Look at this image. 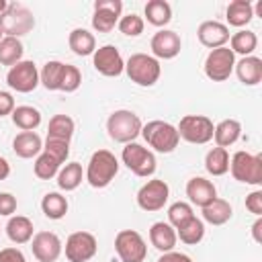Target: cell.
Segmentation results:
<instances>
[{"mask_svg":"<svg viewBox=\"0 0 262 262\" xmlns=\"http://www.w3.org/2000/svg\"><path fill=\"white\" fill-rule=\"evenodd\" d=\"M10 174V164L6 162V158L0 156V180H6Z\"/></svg>","mask_w":262,"mask_h":262,"instance_id":"48","label":"cell"},{"mask_svg":"<svg viewBox=\"0 0 262 262\" xmlns=\"http://www.w3.org/2000/svg\"><path fill=\"white\" fill-rule=\"evenodd\" d=\"M94 70L106 78H117L125 70V61L115 45H102L92 53Z\"/></svg>","mask_w":262,"mask_h":262,"instance_id":"14","label":"cell"},{"mask_svg":"<svg viewBox=\"0 0 262 262\" xmlns=\"http://www.w3.org/2000/svg\"><path fill=\"white\" fill-rule=\"evenodd\" d=\"M235 66V55L229 47H217L211 49V53L205 59V74L213 82H225Z\"/></svg>","mask_w":262,"mask_h":262,"instance_id":"10","label":"cell"},{"mask_svg":"<svg viewBox=\"0 0 262 262\" xmlns=\"http://www.w3.org/2000/svg\"><path fill=\"white\" fill-rule=\"evenodd\" d=\"M41 211L45 213L47 219L57 221V219L66 217V213H68V201L59 192H47L43 196V201H41Z\"/></svg>","mask_w":262,"mask_h":262,"instance_id":"32","label":"cell"},{"mask_svg":"<svg viewBox=\"0 0 262 262\" xmlns=\"http://www.w3.org/2000/svg\"><path fill=\"white\" fill-rule=\"evenodd\" d=\"M98 250L96 237L90 231H74L66 239V258L70 262H88Z\"/></svg>","mask_w":262,"mask_h":262,"instance_id":"13","label":"cell"},{"mask_svg":"<svg viewBox=\"0 0 262 262\" xmlns=\"http://www.w3.org/2000/svg\"><path fill=\"white\" fill-rule=\"evenodd\" d=\"M68 45L76 55H90L96 51V39L86 29H74L68 37Z\"/></svg>","mask_w":262,"mask_h":262,"instance_id":"26","label":"cell"},{"mask_svg":"<svg viewBox=\"0 0 262 262\" xmlns=\"http://www.w3.org/2000/svg\"><path fill=\"white\" fill-rule=\"evenodd\" d=\"M260 229H262V219L258 217V219H256V223L252 225V235H254V239H256L258 244L262 242V235H260Z\"/></svg>","mask_w":262,"mask_h":262,"instance_id":"49","label":"cell"},{"mask_svg":"<svg viewBox=\"0 0 262 262\" xmlns=\"http://www.w3.org/2000/svg\"><path fill=\"white\" fill-rule=\"evenodd\" d=\"M158 262H192L186 254H182V252H164L160 258H158Z\"/></svg>","mask_w":262,"mask_h":262,"instance_id":"47","label":"cell"},{"mask_svg":"<svg viewBox=\"0 0 262 262\" xmlns=\"http://www.w3.org/2000/svg\"><path fill=\"white\" fill-rule=\"evenodd\" d=\"M35 27L33 12L23 4H8L6 10L0 14V31L6 33V37H20L31 33Z\"/></svg>","mask_w":262,"mask_h":262,"instance_id":"5","label":"cell"},{"mask_svg":"<svg viewBox=\"0 0 262 262\" xmlns=\"http://www.w3.org/2000/svg\"><path fill=\"white\" fill-rule=\"evenodd\" d=\"M43 151L53 156L59 164H63L70 156V141H61V139H53V137H47L45 139V145H43Z\"/></svg>","mask_w":262,"mask_h":262,"instance_id":"42","label":"cell"},{"mask_svg":"<svg viewBox=\"0 0 262 262\" xmlns=\"http://www.w3.org/2000/svg\"><path fill=\"white\" fill-rule=\"evenodd\" d=\"M256 45H258V37L254 31H248V29H242L229 37V49L233 51V55L239 53V55L248 57L254 53Z\"/></svg>","mask_w":262,"mask_h":262,"instance_id":"28","label":"cell"},{"mask_svg":"<svg viewBox=\"0 0 262 262\" xmlns=\"http://www.w3.org/2000/svg\"><path fill=\"white\" fill-rule=\"evenodd\" d=\"M0 262H27V258L18 248H4L0 250Z\"/></svg>","mask_w":262,"mask_h":262,"instance_id":"45","label":"cell"},{"mask_svg":"<svg viewBox=\"0 0 262 262\" xmlns=\"http://www.w3.org/2000/svg\"><path fill=\"white\" fill-rule=\"evenodd\" d=\"M115 252L121 262H143L147 256V246L139 231L121 229L115 237Z\"/></svg>","mask_w":262,"mask_h":262,"instance_id":"9","label":"cell"},{"mask_svg":"<svg viewBox=\"0 0 262 262\" xmlns=\"http://www.w3.org/2000/svg\"><path fill=\"white\" fill-rule=\"evenodd\" d=\"M31 250L39 262H55L61 254V239L53 231H39L33 235Z\"/></svg>","mask_w":262,"mask_h":262,"instance_id":"16","label":"cell"},{"mask_svg":"<svg viewBox=\"0 0 262 262\" xmlns=\"http://www.w3.org/2000/svg\"><path fill=\"white\" fill-rule=\"evenodd\" d=\"M6 82L16 92H23V94L33 92L39 86V70H37V66L33 61L23 59V61H18L16 66H12L8 70Z\"/></svg>","mask_w":262,"mask_h":262,"instance_id":"12","label":"cell"},{"mask_svg":"<svg viewBox=\"0 0 262 262\" xmlns=\"http://www.w3.org/2000/svg\"><path fill=\"white\" fill-rule=\"evenodd\" d=\"M168 196H170V186L160 180V178H151L147 180L139 192H137V205L147 211V213H154V211H160L164 209V205L168 203Z\"/></svg>","mask_w":262,"mask_h":262,"instance_id":"11","label":"cell"},{"mask_svg":"<svg viewBox=\"0 0 262 262\" xmlns=\"http://www.w3.org/2000/svg\"><path fill=\"white\" fill-rule=\"evenodd\" d=\"M0 41H2V31H0Z\"/></svg>","mask_w":262,"mask_h":262,"instance_id":"51","label":"cell"},{"mask_svg":"<svg viewBox=\"0 0 262 262\" xmlns=\"http://www.w3.org/2000/svg\"><path fill=\"white\" fill-rule=\"evenodd\" d=\"M190 217H194L192 207H190L188 203H184V201L172 203L170 209H168V223H170L174 229H178V227H180L182 223H186Z\"/></svg>","mask_w":262,"mask_h":262,"instance_id":"39","label":"cell"},{"mask_svg":"<svg viewBox=\"0 0 262 262\" xmlns=\"http://www.w3.org/2000/svg\"><path fill=\"white\" fill-rule=\"evenodd\" d=\"M239 135H242V125L235 119H225L219 125H215V129H213V137H215L217 147L233 145L239 139Z\"/></svg>","mask_w":262,"mask_h":262,"instance_id":"24","label":"cell"},{"mask_svg":"<svg viewBox=\"0 0 262 262\" xmlns=\"http://www.w3.org/2000/svg\"><path fill=\"white\" fill-rule=\"evenodd\" d=\"M121 10H123L121 0H96L94 2V16H92L94 31L111 33L121 18Z\"/></svg>","mask_w":262,"mask_h":262,"instance_id":"15","label":"cell"},{"mask_svg":"<svg viewBox=\"0 0 262 262\" xmlns=\"http://www.w3.org/2000/svg\"><path fill=\"white\" fill-rule=\"evenodd\" d=\"M119 172V160L108 149H98L92 154L88 168H86V180L92 188H104L111 184V180Z\"/></svg>","mask_w":262,"mask_h":262,"instance_id":"1","label":"cell"},{"mask_svg":"<svg viewBox=\"0 0 262 262\" xmlns=\"http://www.w3.org/2000/svg\"><path fill=\"white\" fill-rule=\"evenodd\" d=\"M12 111H14V98H12V94L0 90V117L12 115Z\"/></svg>","mask_w":262,"mask_h":262,"instance_id":"46","label":"cell"},{"mask_svg":"<svg viewBox=\"0 0 262 262\" xmlns=\"http://www.w3.org/2000/svg\"><path fill=\"white\" fill-rule=\"evenodd\" d=\"M10 117H12V123L23 131H33L41 125V113L35 106H29V104L14 106Z\"/></svg>","mask_w":262,"mask_h":262,"instance_id":"29","label":"cell"},{"mask_svg":"<svg viewBox=\"0 0 262 262\" xmlns=\"http://www.w3.org/2000/svg\"><path fill=\"white\" fill-rule=\"evenodd\" d=\"M63 68H66V63H61V61H47V63L43 66V70L39 72V82H41L47 90H59L61 76H63Z\"/></svg>","mask_w":262,"mask_h":262,"instance_id":"37","label":"cell"},{"mask_svg":"<svg viewBox=\"0 0 262 262\" xmlns=\"http://www.w3.org/2000/svg\"><path fill=\"white\" fill-rule=\"evenodd\" d=\"M225 14L231 27H246L254 18V8H252V2L248 0H233L229 2Z\"/></svg>","mask_w":262,"mask_h":262,"instance_id":"27","label":"cell"},{"mask_svg":"<svg viewBox=\"0 0 262 262\" xmlns=\"http://www.w3.org/2000/svg\"><path fill=\"white\" fill-rule=\"evenodd\" d=\"M6 235L14 244H27L33 239V221L25 215H14L6 223Z\"/></svg>","mask_w":262,"mask_h":262,"instance_id":"23","label":"cell"},{"mask_svg":"<svg viewBox=\"0 0 262 262\" xmlns=\"http://www.w3.org/2000/svg\"><path fill=\"white\" fill-rule=\"evenodd\" d=\"M6 6H8V2H6V0H0V14L6 10Z\"/></svg>","mask_w":262,"mask_h":262,"instance_id":"50","label":"cell"},{"mask_svg":"<svg viewBox=\"0 0 262 262\" xmlns=\"http://www.w3.org/2000/svg\"><path fill=\"white\" fill-rule=\"evenodd\" d=\"M196 37L201 41V45L209 47V49H217V47H225V43L229 41V29L219 23V20H205L199 25Z\"/></svg>","mask_w":262,"mask_h":262,"instance_id":"18","label":"cell"},{"mask_svg":"<svg viewBox=\"0 0 262 262\" xmlns=\"http://www.w3.org/2000/svg\"><path fill=\"white\" fill-rule=\"evenodd\" d=\"M186 196L190 199L192 205L203 209L213 199H217V188H215V184L211 180H207L203 176H194V178H190L186 182Z\"/></svg>","mask_w":262,"mask_h":262,"instance_id":"19","label":"cell"},{"mask_svg":"<svg viewBox=\"0 0 262 262\" xmlns=\"http://www.w3.org/2000/svg\"><path fill=\"white\" fill-rule=\"evenodd\" d=\"M176 237H180V242L188 246H194L205 237V223L199 217H190L186 223H182L176 229Z\"/></svg>","mask_w":262,"mask_h":262,"instance_id":"36","label":"cell"},{"mask_svg":"<svg viewBox=\"0 0 262 262\" xmlns=\"http://www.w3.org/2000/svg\"><path fill=\"white\" fill-rule=\"evenodd\" d=\"M145 18L154 27H164L172 20V8L166 0H149L145 4Z\"/></svg>","mask_w":262,"mask_h":262,"instance_id":"30","label":"cell"},{"mask_svg":"<svg viewBox=\"0 0 262 262\" xmlns=\"http://www.w3.org/2000/svg\"><path fill=\"white\" fill-rule=\"evenodd\" d=\"M205 168L213 176H223L229 170V154L225 147H213L207 151L205 158Z\"/></svg>","mask_w":262,"mask_h":262,"instance_id":"34","label":"cell"},{"mask_svg":"<svg viewBox=\"0 0 262 262\" xmlns=\"http://www.w3.org/2000/svg\"><path fill=\"white\" fill-rule=\"evenodd\" d=\"M229 170L235 180L260 186L262 184V156H254L248 151H235L229 160Z\"/></svg>","mask_w":262,"mask_h":262,"instance_id":"6","label":"cell"},{"mask_svg":"<svg viewBox=\"0 0 262 262\" xmlns=\"http://www.w3.org/2000/svg\"><path fill=\"white\" fill-rule=\"evenodd\" d=\"M74 135V119L68 115H53L47 127V137L70 141Z\"/></svg>","mask_w":262,"mask_h":262,"instance_id":"33","label":"cell"},{"mask_svg":"<svg viewBox=\"0 0 262 262\" xmlns=\"http://www.w3.org/2000/svg\"><path fill=\"white\" fill-rule=\"evenodd\" d=\"M23 53L25 47L16 37H2L0 41V63L2 66H16L18 61H23Z\"/></svg>","mask_w":262,"mask_h":262,"instance_id":"31","label":"cell"},{"mask_svg":"<svg viewBox=\"0 0 262 262\" xmlns=\"http://www.w3.org/2000/svg\"><path fill=\"white\" fill-rule=\"evenodd\" d=\"M231 215H233L231 205L225 199H219V196L203 207V219L211 225H223L231 219Z\"/></svg>","mask_w":262,"mask_h":262,"instance_id":"25","label":"cell"},{"mask_svg":"<svg viewBox=\"0 0 262 262\" xmlns=\"http://www.w3.org/2000/svg\"><path fill=\"white\" fill-rule=\"evenodd\" d=\"M141 127H143L141 119L133 111H127V108L115 111L106 121L108 137L119 143H131L141 133Z\"/></svg>","mask_w":262,"mask_h":262,"instance_id":"4","label":"cell"},{"mask_svg":"<svg viewBox=\"0 0 262 262\" xmlns=\"http://www.w3.org/2000/svg\"><path fill=\"white\" fill-rule=\"evenodd\" d=\"M125 72H127L129 80L135 82L137 86H154L160 80L162 68L154 55L133 53L125 63Z\"/></svg>","mask_w":262,"mask_h":262,"instance_id":"2","label":"cell"},{"mask_svg":"<svg viewBox=\"0 0 262 262\" xmlns=\"http://www.w3.org/2000/svg\"><path fill=\"white\" fill-rule=\"evenodd\" d=\"M176 229L170 225V223H164V221H158L149 227V242L156 250H160L162 254L164 252H172L174 246H176Z\"/></svg>","mask_w":262,"mask_h":262,"instance_id":"21","label":"cell"},{"mask_svg":"<svg viewBox=\"0 0 262 262\" xmlns=\"http://www.w3.org/2000/svg\"><path fill=\"white\" fill-rule=\"evenodd\" d=\"M16 211V199L10 192H0V215L8 217Z\"/></svg>","mask_w":262,"mask_h":262,"instance_id":"44","label":"cell"},{"mask_svg":"<svg viewBox=\"0 0 262 262\" xmlns=\"http://www.w3.org/2000/svg\"><path fill=\"white\" fill-rule=\"evenodd\" d=\"M12 149L18 158H37L43 149V141L35 131H20L12 141Z\"/></svg>","mask_w":262,"mask_h":262,"instance_id":"22","label":"cell"},{"mask_svg":"<svg viewBox=\"0 0 262 262\" xmlns=\"http://www.w3.org/2000/svg\"><path fill=\"white\" fill-rule=\"evenodd\" d=\"M82 84V74L76 66H70L66 63L63 68V76H61V84H59V90L61 92H76Z\"/></svg>","mask_w":262,"mask_h":262,"instance_id":"41","label":"cell"},{"mask_svg":"<svg viewBox=\"0 0 262 262\" xmlns=\"http://www.w3.org/2000/svg\"><path fill=\"white\" fill-rule=\"evenodd\" d=\"M233 70H235L239 82L246 84V86H256L262 80V59L256 57V55L242 57L239 61H235Z\"/></svg>","mask_w":262,"mask_h":262,"instance_id":"20","label":"cell"},{"mask_svg":"<svg viewBox=\"0 0 262 262\" xmlns=\"http://www.w3.org/2000/svg\"><path fill=\"white\" fill-rule=\"evenodd\" d=\"M149 47H151V53L156 59H172L180 53L182 41H180V35L176 31L162 29L151 37Z\"/></svg>","mask_w":262,"mask_h":262,"instance_id":"17","label":"cell"},{"mask_svg":"<svg viewBox=\"0 0 262 262\" xmlns=\"http://www.w3.org/2000/svg\"><path fill=\"white\" fill-rule=\"evenodd\" d=\"M121 160L135 176L147 178V176H151L156 172V156L147 147H143V145H139L135 141L125 143V147L121 151Z\"/></svg>","mask_w":262,"mask_h":262,"instance_id":"8","label":"cell"},{"mask_svg":"<svg viewBox=\"0 0 262 262\" xmlns=\"http://www.w3.org/2000/svg\"><path fill=\"white\" fill-rule=\"evenodd\" d=\"M139 135H143L147 145H151L160 154L174 151L178 147V141H180V135H178L176 127L166 123V121H149L147 125L141 127Z\"/></svg>","mask_w":262,"mask_h":262,"instance_id":"3","label":"cell"},{"mask_svg":"<svg viewBox=\"0 0 262 262\" xmlns=\"http://www.w3.org/2000/svg\"><path fill=\"white\" fill-rule=\"evenodd\" d=\"M213 121L205 115H184L176 127L180 139L188 141V143H196L203 145L207 141L213 139Z\"/></svg>","mask_w":262,"mask_h":262,"instance_id":"7","label":"cell"},{"mask_svg":"<svg viewBox=\"0 0 262 262\" xmlns=\"http://www.w3.org/2000/svg\"><path fill=\"white\" fill-rule=\"evenodd\" d=\"M246 209L250 213H254L256 217L262 215V190H254L246 196Z\"/></svg>","mask_w":262,"mask_h":262,"instance_id":"43","label":"cell"},{"mask_svg":"<svg viewBox=\"0 0 262 262\" xmlns=\"http://www.w3.org/2000/svg\"><path fill=\"white\" fill-rule=\"evenodd\" d=\"M59 168H61V164H59L53 156H49V154H45V151L37 156L35 166H33L35 176H37V178H41V180H51L53 176H57Z\"/></svg>","mask_w":262,"mask_h":262,"instance_id":"38","label":"cell"},{"mask_svg":"<svg viewBox=\"0 0 262 262\" xmlns=\"http://www.w3.org/2000/svg\"><path fill=\"white\" fill-rule=\"evenodd\" d=\"M117 25H119V31L123 35H127V37H137V35L143 33V18L139 14H135V12L121 16Z\"/></svg>","mask_w":262,"mask_h":262,"instance_id":"40","label":"cell"},{"mask_svg":"<svg viewBox=\"0 0 262 262\" xmlns=\"http://www.w3.org/2000/svg\"><path fill=\"white\" fill-rule=\"evenodd\" d=\"M80 182H82V166L78 162H70L57 172V186L66 192L76 190Z\"/></svg>","mask_w":262,"mask_h":262,"instance_id":"35","label":"cell"}]
</instances>
